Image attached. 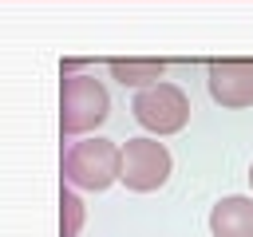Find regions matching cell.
<instances>
[{
    "label": "cell",
    "mask_w": 253,
    "mask_h": 237,
    "mask_svg": "<svg viewBox=\"0 0 253 237\" xmlns=\"http://www.w3.org/2000/svg\"><path fill=\"white\" fill-rule=\"evenodd\" d=\"M170 150L158 138H126L123 142V170L119 182L134 194H150L158 186H166L170 178Z\"/></svg>",
    "instance_id": "obj_3"
},
{
    "label": "cell",
    "mask_w": 253,
    "mask_h": 237,
    "mask_svg": "<svg viewBox=\"0 0 253 237\" xmlns=\"http://www.w3.org/2000/svg\"><path fill=\"white\" fill-rule=\"evenodd\" d=\"M249 186H253V166H249Z\"/></svg>",
    "instance_id": "obj_9"
},
{
    "label": "cell",
    "mask_w": 253,
    "mask_h": 237,
    "mask_svg": "<svg viewBox=\"0 0 253 237\" xmlns=\"http://www.w3.org/2000/svg\"><path fill=\"white\" fill-rule=\"evenodd\" d=\"M210 233L213 237H253V198L229 194L210 209Z\"/></svg>",
    "instance_id": "obj_6"
},
{
    "label": "cell",
    "mask_w": 253,
    "mask_h": 237,
    "mask_svg": "<svg viewBox=\"0 0 253 237\" xmlns=\"http://www.w3.org/2000/svg\"><path fill=\"white\" fill-rule=\"evenodd\" d=\"M210 95L221 107H253V63L249 59H221L210 63Z\"/></svg>",
    "instance_id": "obj_5"
},
{
    "label": "cell",
    "mask_w": 253,
    "mask_h": 237,
    "mask_svg": "<svg viewBox=\"0 0 253 237\" xmlns=\"http://www.w3.org/2000/svg\"><path fill=\"white\" fill-rule=\"evenodd\" d=\"M83 229V201L75 190H63V237H75Z\"/></svg>",
    "instance_id": "obj_8"
},
{
    "label": "cell",
    "mask_w": 253,
    "mask_h": 237,
    "mask_svg": "<svg viewBox=\"0 0 253 237\" xmlns=\"http://www.w3.org/2000/svg\"><path fill=\"white\" fill-rule=\"evenodd\" d=\"M111 111V99H107V87L91 75H63V87H59V126L63 134H83V130H95Z\"/></svg>",
    "instance_id": "obj_2"
},
{
    "label": "cell",
    "mask_w": 253,
    "mask_h": 237,
    "mask_svg": "<svg viewBox=\"0 0 253 237\" xmlns=\"http://www.w3.org/2000/svg\"><path fill=\"white\" fill-rule=\"evenodd\" d=\"M123 170V146H115L111 138H83L63 154V178L79 190H107L111 182H119Z\"/></svg>",
    "instance_id": "obj_1"
},
{
    "label": "cell",
    "mask_w": 253,
    "mask_h": 237,
    "mask_svg": "<svg viewBox=\"0 0 253 237\" xmlns=\"http://www.w3.org/2000/svg\"><path fill=\"white\" fill-rule=\"evenodd\" d=\"M130 111H134V118H138L150 134H174V130H182L186 118H190V99H186V91L174 87V83H154V87H142V91L134 95Z\"/></svg>",
    "instance_id": "obj_4"
},
{
    "label": "cell",
    "mask_w": 253,
    "mask_h": 237,
    "mask_svg": "<svg viewBox=\"0 0 253 237\" xmlns=\"http://www.w3.org/2000/svg\"><path fill=\"white\" fill-rule=\"evenodd\" d=\"M162 75V59H111V79H119L123 87H154Z\"/></svg>",
    "instance_id": "obj_7"
}]
</instances>
